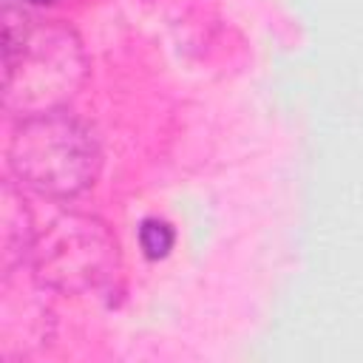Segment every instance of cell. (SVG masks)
<instances>
[{
    "label": "cell",
    "mask_w": 363,
    "mask_h": 363,
    "mask_svg": "<svg viewBox=\"0 0 363 363\" xmlns=\"http://www.w3.org/2000/svg\"><path fill=\"white\" fill-rule=\"evenodd\" d=\"M3 91L6 108L20 116L54 111L85 74V57L77 37L60 26H31L11 6L3 9Z\"/></svg>",
    "instance_id": "6da1fadb"
},
{
    "label": "cell",
    "mask_w": 363,
    "mask_h": 363,
    "mask_svg": "<svg viewBox=\"0 0 363 363\" xmlns=\"http://www.w3.org/2000/svg\"><path fill=\"white\" fill-rule=\"evenodd\" d=\"M9 167L23 187L68 199L94 184L99 150L82 122L54 108L20 119L9 142Z\"/></svg>",
    "instance_id": "7a4b0ae2"
},
{
    "label": "cell",
    "mask_w": 363,
    "mask_h": 363,
    "mask_svg": "<svg viewBox=\"0 0 363 363\" xmlns=\"http://www.w3.org/2000/svg\"><path fill=\"white\" fill-rule=\"evenodd\" d=\"M31 258L37 275L68 292L105 284L116 269V241L102 221L88 216H62L43 238H34Z\"/></svg>",
    "instance_id": "3957f363"
},
{
    "label": "cell",
    "mask_w": 363,
    "mask_h": 363,
    "mask_svg": "<svg viewBox=\"0 0 363 363\" xmlns=\"http://www.w3.org/2000/svg\"><path fill=\"white\" fill-rule=\"evenodd\" d=\"M173 227L162 218H145L139 227V244L147 258H164L173 247Z\"/></svg>",
    "instance_id": "277c9868"
},
{
    "label": "cell",
    "mask_w": 363,
    "mask_h": 363,
    "mask_svg": "<svg viewBox=\"0 0 363 363\" xmlns=\"http://www.w3.org/2000/svg\"><path fill=\"white\" fill-rule=\"evenodd\" d=\"M23 3H34V6H43V3H54V0H23Z\"/></svg>",
    "instance_id": "5b68a950"
}]
</instances>
